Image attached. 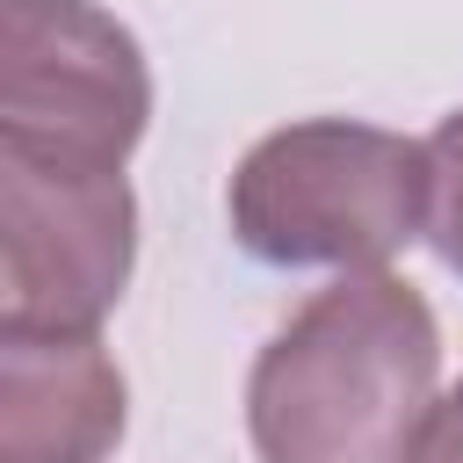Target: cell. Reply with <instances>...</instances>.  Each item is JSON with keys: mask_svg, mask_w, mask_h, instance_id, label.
I'll list each match as a JSON object with an SVG mask.
<instances>
[{"mask_svg": "<svg viewBox=\"0 0 463 463\" xmlns=\"http://www.w3.org/2000/svg\"><path fill=\"white\" fill-rule=\"evenodd\" d=\"M441 398V326L391 268H347L304 297L246 376L260 463H405Z\"/></svg>", "mask_w": 463, "mask_h": 463, "instance_id": "obj_1", "label": "cell"}, {"mask_svg": "<svg viewBox=\"0 0 463 463\" xmlns=\"http://www.w3.org/2000/svg\"><path fill=\"white\" fill-rule=\"evenodd\" d=\"M224 217L268 268H383L427 239V137L354 116L282 123L232 166Z\"/></svg>", "mask_w": 463, "mask_h": 463, "instance_id": "obj_2", "label": "cell"}, {"mask_svg": "<svg viewBox=\"0 0 463 463\" xmlns=\"http://www.w3.org/2000/svg\"><path fill=\"white\" fill-rule=\"evenodd\" d=\"M152 123V65L94 0H0V152L123 166Z\"/></svg>", "mask_w": 463, "mask_h": 463, "instance_id": "obj_3", "label": "cell"}, {"mask_svg": "<svg viewBox=\"0 0 463 463\" xmlns=\"http://www.w3.org/2000/svg\"><path fill=\"white\" fill-rule=\"evenodd\" d=\"M137 268L123 166L0 152V333H101Z\"/></svg>", "mask_w": 463, "mask_h": 463, "instance_id": "obj_4", "label": "cell"}, {"mask_svg": "<svg viewBox=\"0 0 463 463\" xmlns=\"http://www.w3.org/2000/svg\"><path fill=\"white\" fill-rule=\"evenodd\" d=\"M130 391L101 333H0V463H101Z\"/></svg>", "mask_w": 463, "mask_h": 463, "instance_id": "obj_5", "label": "cell"}, {"mask_svg": "<svg viewBox=\"0 0 463 463\" xmlns=\"http://www.w3.org/2000/svg\"><path fill=\"white\" fill-rule=\"evenodd\" d=\"M427 246L449 275H463V109L427 130Z\"/></svg>", "mask_w": 463, "mask_h": 463, "instance_id": "obj_6", "label": "cell"}, {"mask_svg": "<svg viewBox=\"0 0 463 463\" xmlns=\"http://www.w3.org/2000/svg\"><path fill=\"white\" fill-rule=\"evenodd\" d=\"M405 463H463V376L434 398V412L420 420V434H412Z\"/></svg>", "mask_w": 463, "mask_h": 463, "instance_id": "obj_7", "label": "cell"}]
</instances>
